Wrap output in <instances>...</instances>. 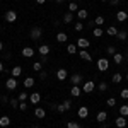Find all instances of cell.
<instances>
[{"label": "cell", "instance_id": "25", "mask_svg": "<svg viewBox=\"0 0 128 128\" xmlns=\"http://www.w3.org/2000/svg\"><path fill=\"white\" fill-rule=\"evenodd\" d=\"M113 60H114V63H116V65H120V63H123V60H125V56H123L121 53H114V56H113Z\"/></svg>", "mask_w": 128, "mask_h": 128}, {"label": "cell", "instance_id": "52", "mask_svg": "<svg viewBox=\"0 0 128 128\" xmlns=\"http://www.w3.org/2000/svg\"><path fill=\"white\" fill-rule=\"evenodd\" d=\"M36 2H38V4H44L46 0H36Z\"/></svg>", "mask_w": 128, "mask_h": 128}, {"label": "cell", "instance_id": "41", "mask_svg": "<svg viewBox=\"0 0 128 128\" xmlns=\"http://www.w3.org/2000/svg\"><path fill=\"white\" fill-rule=\"evenodd\" d=\"M106 104L111 106V108H114V106H116V99H114V98H109L108 101H106Z\"/></svg>", "mask_w": 128, "mask_h": 128}, {"label": "cell", "instance_id": "39", "mask_svg": "<svg viewBox=\"0 0 128 128\" xmlns=\"http://www.w3.org/2000/svg\"><path fill=\"white\" fill-rule=\"evenodd\" d=\"M10 108H19V99H16V98L10 99Z\"/></svg>", "mask_w": 128, "mask_h": 128}, {"label": "cell", "instance_id": "29", "mask_svg": "<svg viewBox=\"0 0 128 128\" xmlns=\"http://www.w3.org/2000/svg\"><path fill=\"white\" fill-rule=\"evenodd\" d=\"M106 32H108L109 36H116V34H118V29H116L114 26H109L108 29H106Z\"/></svg>", "mask_w": 128, "mask_h": 128}, {"label": "cell", "instance_id": "8", "mask_svg": "<svg viewBox=\"0 0 128 128\" xmlns=\"http://www.w3.org/2000/svg\"><path fill=\"white\" fill-rule=\"evenodd\" d=\"M34 53H36V51L31 48V46H26V48H22V56H26V58H31Z\"/></svg>", "mask_w": 128, "mask_h": 128}, {"label": "cell", "instance_id": "15", "mask_svg": "<svg viewBox=\"0 0 128 128\" xmlns=\"http://www.w3.org/2000/svg\"><path fill=\"white\" fill-rule=\"evenodd\" d=\"M29 101H31V104H38L41 101V96H40V92H32L29 96Z\"/></svg>", "mask_w": 128, "mask_h": 128}, {"label": "cell", "instance_id": "18", "mask_svg": "<svg viewBox=\"0 0 128 128\" xmlns=\"http://www.w3.org/2000/svg\"><path fill=\"white\" fill-rule=\"evenodd\" d=\"M34 84H36V80L32 79V77H26V79H24V87L31 89L32 86H34Z\"/></svg>", "mask_w": 128, "mask_h": 128}, {"label": "cell", "instance_id": "51", "mask_svg": "<svg viewBox=\"0 0 128 128\" xmlns=\"http://www.w3.org/2000/svg\"><path fill=\"white\" fill-rule=\"evenodd\" d=\"M2 50H4V43L0 41V51H2Z\"/></svg>", "mask_w": 128, "mask_h": 128}, {"label": "cell", "instance_id": "16", "mask_svg": "<svg viewBox=\"0 0 128 128\" xmlns=\"http://www.w3.org/2000/svg\"><path fill=\"white\" fill-rule=\"evenodd\" d=\"M70 94H72L74 98H79L80 94H82V89H80L79 86H72V89H70Z\"/></svg>", "mask_w": 128, "mask_h": 128}, {"label": "cell", "instance_id": "53", "mask_svg": "<svg viewBox=\"0 0 128 128\" xmlns=\"http://www.w3.org/2000/svg\"><path fill=\"white\" fill-rule=\"evenodd\" d=\"M31 128H40V126H38V125H32V126H31Z\"/></svg>", "mask_w": 128, "mask_h": 128}, {"label": "cell", "instance_id": "22", "mask_svg": "<svg viewBox=\"0 0 128 128\" xmlns=\"http://www.w3.org/2000/svg\"><path fill=\"white\" fill-rule=\"evenodd\" d=\"M87 16H89V10H86V9H82V10H77V17H79L80 20L87 19Z\"/></svg>", "mask_w": 128, "mask_h": 128}, {"label": "cell", "instance_id": "28", "mask_svg": "<svg viewBox=\"0 0 128 128\" xmlns=\"http://www.w3.org/2000/svg\"><path fill=\"white\" fill-rule=\"evenodd\" d=\"M126 36H128L126 31H118V34H116V38H118L120 41H125V40H126Z\"/></svg>", "mask_w": 128, "mask_h": 128}, {"label": "cell", "instance_id": "55", "mask_svg": "<svg viewBox=\"0 0 128 128\" xmlns=\"http://www.w3.org/2000/svg\"><path fill=\"white\" fill-rule=\"evenodd\" d=\"M126 80H128V74H126Z\"/></svg>", "mask_w": 128, "mask_h": 128}, {"label": "cell", "instance_id": "31", "mask_svg": "<svg viewBox=\"0 0 128 128\" xmlns=\"http://www.w3.org/2000/svg\"><path fill=\"white\" fill-rule=\"evenodd\" d=\"M32 70H34V72H41V70H43V63H41V62H34V63H32Z\"/></svg>", "mask_w": 128, "mask_h": 128}, {"label": "cell", "instance_id": "43", "mask_svg": "<svg viewBox=\"0 0 128 128\" xmlns=\"http://www.w3.org/2000/svg\"><path fill=\"white\" fill-rule=\"evenodd\" d=\"M29 96H28V92H19V101H28Z\"/></svg>", "mask_w": 128, "mask_h": 128}, {"label": "cell", "instance_id": "36", "mask_svg": "<svg viewBox=\"0 0 128 128\" xmlns=\"http://www.w3.org/2000/svg\"><path fill=\"white\" fill-rule=\"evenodd\" d=\"M68 10L70 12H75V10H79V5H77L75 2H70L68 4Z\"/></svg>", "mask_w": 128, "mask_h": 128}, {"label": "cell", "instance_id": "4", "mask_svg": "<svg viewBox=\"0 0 128 128\" xmlns=\"http://www.w3.org/2000/svg\"><path fill=\"white\" fill-rule=\"evenodd\" d=\"M4 17H5L7 22H16V20H17V12H16V10H7Z\"/></svg>", "mask_w": 128, "mask_h": 128}, {"label": "cell", "instance_id": "30", "mask_svg": "<svg viewBox=\"0 0 128 128\" xmlns=\"http://www.w3.org/2000/svg\"><path fill=\"white\" fill-rule=\"evenodd\" d=\"M120 114H121V116H125V118L128 116V106H126V104L120 106Z\"/></svg>", "mask_w": 128, "mask_h": 128}, {"label": "cell", "instance_id": "56", "mask_svg": "<svg viewBox=\"0 0 128 128\" xmlns=\"http://www.w3.org/2000/svg\"><path fill=\"white\" fill-rule=\"evenodd\" d=\"M0 31H2V28H0Z\"/></svg>", "mask_w": 128, "mask_h": 128}, {"label": "cell", "instance_id": "33", "mask_svg": "<svg viewBox=\"0 0 128 128\" xmlns=\"http://www.w3.org/2000/svg\"><path fill=\"white\" fill-rule=\"evenodd\" d=\"M106 53H108L109 56H114V53H118V51H116L114 46H108V48H106Z\"/></svg>", "mask_w": 128, "mask_h": 128}, {"label": "cell", "instance_id": "35", "mask_svg": "<svg viewBox=\"0 0 128 128\" xmlns=\"http://www.w3.org/2000/svg\"><path fill=\"white\" fill-rule=\"evenodd\" d=\"M63 108H65V111H68L72 108V99H65L63 101Z\"/></svg>", "mask_w": 128, "mask_h": 128}, {"label": "cell", "instance_id": "47", "mask_svg": "<svg viewBox=\"0 0 128 128\" xmlns=\"http://www.w3.org/2000/svg\"><path fill=\"white\" fill-rule=\"evenodd\" d=\"M56 111H58V113H65V108H63V104H58V106H56Z\"/></svg>", "mask_w": 128, "mask_h": 128}, {"label": "cell", "instance_id": "23", "mask_svg": "<svg viewBox=\"0 0 128 128\" xmlns=\"http://www.w3.org/2000/svg\"><path fill=\"white\" fill-rule=\"evenodd\" d=\"M72 20H74V12H70V10H68V12L63 16V22H65V24H70Z\"/></svg>", "mask_w": 128, "mask_h": 128}, {"label": "cell", "instance_id": "5", "mask_svg": "<svg viewBox=\"0 0 128 128\" xmlns=\"http://www.w3.org/2000/svg\"><path fill=\"white\" fill-rule=\"evenodd\" d=\"M96 89V84L92 82V80H87V82H84V86H82V92H92Z\"/></svg>", "mask_w": 128, "mask_h": 128}, {"label": "cell", "instance_id": "24", "mask_svg": "<svg viewBox=\"0 0 128 128\" xmlns=\"http://www.w3.org/2000/svg\"><path fill=\"white\" fill-rule=\"evenodd\" d=\"M10 125V118L9 116H0V126H9Z\"/></svg>", "mask_w": 128, "mask_h": 128}, {"label": "cell", "instance_id": "21", "mask_svg": "<svg viewBox=\"0 0 128 128\" xmlns=\"http://www.w3.org/2000/svg\"><path fill=\"white\" fill-rule=\"evenodd\" d=\"M20 74H22V67H20V65L12 67V77H19Z\"/></svg>", "mask_w": 128, "mask_h": 128}, {"label": "cell", "instance_id": "10", "mask_svg": "<svg viewBox=\"0 0 128 128\" xmlns=\"http://www.w3.org/2000/svg\"><path fill=\"white\" fill-rule=\"evenodd\" d=\"M67 77H68V74H67V70L65 68H60L58 72H56V79L62 82V80H67Z\"/></svg>", "mask_w": 128, "mask_h": 128}, {"label": "cell", "instance_id": "14", "mask_svg": "<svg viewBox=\"0 0 128 128\" xmlns=\"http://www.w3.org/2000/svg\"><path fill=\"white\" fill-rule=\"evenodd\" d=\"M38 53H40L41 56H48V53H50V46H48V44H41L40 48H38Z\"/></svg>", "mask_w": 128, "mask_h": 128}, {"label": "cell", "instance_id": "42", "mask_svg": "<svg viewBox=\"0 0 128 128\" xmlns=\"http://www.w3.org/2000/svg\"><path fill=\"white\" fill-rule=\"evenodd\" d=\"M74 28H75V31H77V32H80V31L84 29V24L79 20V22H75V26H74Z\"/></svg>", "mask_w": 128, "mask_h": 128}, {"label": "cell", "instance_id": "3", "mask_svg": "<svg viewBox=\"0 0 128 128\" xmlns=\"http://www.w3.org/2000/svg\"><path fill=\"white\" fill-rule=\"evenodd\" d=\"M5 87L9 89V90H16V89H17V79H16V77L7 79L5 80Z\"/></svg>", "mask_w": 128, "mask_h": 128}, {"label": "cell", "instance_id": "26", "mask_svg": "<svg viewBox=\"0 0 128 128\" xmlns=\"http://www.w3.org/2000/svg\"><path fill=\"white\" fill-rule=\"evenodd\" d=\"M67 40H68V36H67L65 32H58V34H56V41H58V43H65Z\"/></svg>", "mask_w": 128, "mask_h": 128}, {"label": "cell", "instance_id": "54", "mask_svg": "<svg viewBox=\"0 0 128 128\" xmlns=\"http://www.w3.org/2000/svg\"><path fill=\"white\" fill-rule=\"evenodd\" d=\"M101 2H109V0H101Z\"/></svg>", "mask_w": 128, "mask_h": 128}, {"label": "cell", "instance_id": "57", "mask_svg": "<svg viewBox=\"0 0 128 128\" xmlns=\"http://www.w3.org/2000/svg\"><path fill=\"white\" fill-rule=\"evenodd\" d=\"M126 128H128V126H126Z\"/></svg>", "mask_w": 128, "mask_h": 128}, {"label": "cell", "instance_id": "40", "mask_svg": "<svg viewBox=\"0 0 128 128\" xmlns=\"http://www.w3.org/2000/svg\"><path fill=\"white\" fill-rule=\"evenodd\" d=\"M94 24H98L99 28H101V26L104 24V17H101V16H99V17H96V19H94Z\"/></svg>", "mask_w": 128, "mask_h": 128}, {"label": "cell", "instance_id": "48", "mask_svg": "<svg viewBox=\"0 0 128 128\" xmlns=\"http://www.w3.org/2000/svg\"><path fill=\"white\" fill-rule=\"evenodd\" d=\"M120 4V0H109V5H113V7H116Z\"/></svg>", "mask_w": 128, "mask_h": 128}, {"label": "cell", "instance_id": "44", "mask_svg": "<svg viewBox=\"0 0 128 128\" xmlns=\"http://www.w3.org/2000/svg\"><path fill=\"white\" fill-rule=\"evenodd\" d=\"M19 109L20 111H26V109H28V102H26V101H20L19 102Z\"/></svg>", "mask_w": 128, "mask_h": 128}, {"label": "cell", "instance_id": "1", "mask_svg": "<svg viewBox=\"0 0 128 128\" xmlns=\"http://www.w3.org/2000/svg\"><path fill=\"white\" fill-rule=\"evenodd\" d=\"M109 68V60L108 58H99L98 60V70L99 72H106Z\"/></svg>", "mask_w": 128, "mask_h": 128}, {"label": "cell", "instance_id": "32", "mask_svg": "<svg viewBox=\"0 0 128 128\" xmlns=\"http://www.w3.org/2000/svg\"><path fill=\"white\" fill-rule=\"evenodd\" d=\"M92 34H94V36H96V38H101V36H102V34H104V31L101 29V28H96V29L92 31Z\"/></svg>", "mask_w": 128, "mask_h": 128}, {"label": "cell", "instance_id": "49", "mask_svg": "<svg viewBox=\"0 0 128 128\" xmlns=\"http://www.w3.org/2000/svg\"><path fill=\"white\" fill-rule=\"evenodd\" d=\"M4 68H5V67H4V63L0 62V72H4Z\"/></svg>", "mask_w": 128, "mask_h": 128}, {"label": "cell", "instance_id": "20", "mask_svg": "<svg viewBox=\"0 0 128 128\" xmlns=\"http://www.w3.org/2000/svg\"><path fill=\"white\" fill-rule=\"evenodd\" d=\"M34 114H36V118H44V116H46V111H44V109L43 108H36L34 109Z\"/></svg>", "mask_w": 128, "mask_h": 128}, {"label": "cell", "instance_id": "34", "mask_svg": "<svg viewBox=\"0 0 128 128\" xmlns=\"http://www.w3.org/2000/svg\"><path fill=\"white\" fill-rule=\"evenodd\" d=\"M98 89L101 90V92H106V90H108V84H106V82H99Z\"/></svg>", "mask_w": 128, "mask_h": 128}, {"label": "cell", "instance_id": "2", "mask_svg": "<svg viewBox=\"0 0 128 128\" xmlns=\"http://www.w3.org/2000/svg\"><path fill=\"white\" fill-rule=\"evenodd\" d=\"M41 34H43V29L41 28H32L29 32V36H31V40H34V41H38L41 38Z\"/></svg>", "mask_w": 128, "mask_h": 128}, {"label": "cell", "instance_id": "50", "mask_svg": "<svg viewBox=\"0 0 128 128\" xmlns=\"http://www.w3.org/2000/svg\"><path fill=\"white\" fill-rule=\"evenodd\" d=\"M55 2H56V4H63L65 0H55Z\"/></svg>", "mask_w": 128, "mask_h": 128}, {"label": "cell", "instance_id": "13", "mask_svg": "<svg viewBox=\"0 0 128 128\" xmlns=\"http://www.w3.org/2000/svg\"><path fill=\"white\" fill-rule=\"evenodd\" d=\"M77 114H79V118H87V116H89V109H87V106H80L79 111H77Z\"/></svg>", "mask_w": 128, "mask_h": 128}, {"label": "cell", "instance_id": "9", "mask_svg": "<svg viewBox=\"0 0 128 128\" xmlns=\"http://www.w3.org/2000/svg\"><path fill=\"white\" fill-rule=\"evenodd\" d=\"M70 82H72V86H79L80 82H82V75H80V74H74V75L70 77Z\"/></svg>", "mask_w": 128, "mask_h": 128}, {"label": "cell", "instance_id": "6", "mask_svg": "<svg viewBox=\"0 0 128 128\" xmlns=\"http://www.w3.org/2000/svg\"><path fill=\"white\" fill-rule=\"evenodd\" d=\"M77 46H79L80 50H87L89 46H90V41H89L87 38H79V40H77Z\"/></svg>", "mask_w": 128, "mask_h": 128}, {"label": "cell", "instance_id": "19", "mask_svg": "<svg viewBox=\"0 0 128 128\" xmlns=\"http://www.w3.org/2000/svg\"><path fill=\"white\" fill-rule=\"evenodd\" d=\"M79 46L77 44H67V53H70V55H75V53H79Z\"/></svg>", "mask_w": 128, "mask_h": 128}, {"label": "cell", "instance_id": "38", "mask_svg": "<svg viewBox=\"0 0 128 128\" xmlns=\"http://www.w3.org/2000/svg\"><path fill=\"white\" fill-rule=\"evenodd\" d=\"M67 126H68V128H82V126H80V123H77V121H68Z\"/></svg>", "mask_w": 128, "mask_h": 128}, {"label": "cell", "instance_id": "11", "mask_svg": "<svg viewBox=\"0 0 128 128\" xmlns=\"http://www.w3.org/2000/svg\"><path fill=\"white\" fill-rule=\"evenodd\" d=\"M116 19H118L120 22H125V20L128 19V12H125V10H118V12H116Z\"/></svg>", "mask_w": 128, "mask_h": 128}, {"label": "cell", "instance_id": "37", "mask_svg": "<svg viewBox=\"0 0 128 128\" xmlns=\"http://www.w3.org/2000/svg\"><path fill=\"white\" fill-rule=\"evenodd\" d=\"M120 98H121V99H128V87L120 90Z\"/></svg>", "mask_w": 128, "mask_h": 128}, {"label": "cell", "instance_id": "45", "mask_svg": "<svg viewBox=\"0 0 128 128\" xmlns=\"http://www.w3.org/2000/svg\"><path fill=\"white\" fill-rule=\"evenodd\" d=\"M38 74H40V79L41 80H46V79H48V74H46L44 70H41V72H38Z\"/></svg>", "mask_w": 128, "mask_h": 128}, {"label": "cell", "instance_id": "12", "mask_svg": "<svg viewBox=\"0 0 128 128\" xmlns=\"http://www.w3.org/2000/svg\"><path fill=\"white\" fill-rule=\"evenodd\" d=\"M79 56L82 60H86V62H90V60H92V56H90V53H89L87 50H80V51H79Z\"/></svg>", "mask_w": 128, "mask_h": 128}, {"label": "cell", "instance_id": "46", "mask_svg": "<svg viewBox=\"0 0 128 128\" xmlns=\"http://www.w3.org/2000/svg\"><path fill=\"white\" fill-rule=\"evenodd\" d=\"M0 101H2V102H4V104H7V102H10V99H9V96H7V94H4V96H2V99H0Z\"/></svg>", "mask_w": 128, "mask_h": 128}, {"label": "cell", "instance_id": "27", "mask_svg": "<svg viewBox=\"0 0 128 128\" xmlns=\"http://www.w3.org/2000/svg\"><path fill=\"white\" fill-rule=\"evenodd\" d=\"M111 80H113V84H120V82L123 80V75H121V74H113Z\"/></svg>", "mask_w": 128, "mask_h": 128}, {"label": "cell", "instance_id": "17", "mask_svg": "<svg viewBox=\"0 0 128 128\" xmlns=\"http://www.w3.org/2000/svg\"><path fill=\"white\" fill-rule=\"evenodd\" d=\"M106 118H108V113H106V111H99L98 114H96V120H98L99 123H104Z\"/></svg>", "mask_w": 128, "mask_h": 128}, {"label": "cell", "instance_id": "7", "mask_svg": "<svg viewBox=\"0 0 128 128\" xmlns=\"http://www.w3.org/2000/svg\"><path fill=\"white\" fill-rule=\"evenodd\" d=\"M114 125H116L118 128H126V126H128V123H126V118L120 114L118 118H116V121H114Z\"/></svg>", "mask_w": 128, "mask_h": 128}]
</instances>
